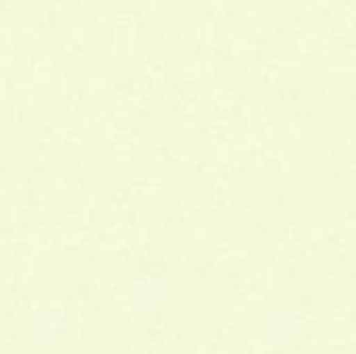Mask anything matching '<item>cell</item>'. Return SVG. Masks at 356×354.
Wrapping results in <instances>:
<instances>
[{
  "instance_id": "3",
  "label": "cell",
  "mask_w": 356,
  "mask_h": 354,
  "mask_svg": "<svg viewBox=\"0 0 356 354\" xmlns=\"http://www.w3.org/2000/svg\"><path fill=\"white\" fill-rule=\"evenodd\" d=\"M65 330H67V325H65L63 315H56L50 309H42V311L31 313V319H29V336H31V340L52 344L54 340L63 338Z\"/></svg>"
},
{
  "instance_id": "1",
  "label": "cell",
  "mask_w": 356,
  "mask_h": 354,
  "mask_svg": "<svg viewBox=\"0 0 356 354\" xmlns=\"http://www.w3.org/2000/svg\"><path fill=\"white\" fill-rule=\"evenodd\" d=\"M302 334V317L294 307L277 305L263 311L259 319V336L267 346H292Z\"/></svg>"
},
{
  "instance_id": "2",
  "label": "cell",
  "mask_w": 356,
  "mask_h": 354,
  "mask_svg": "<svg viewBox=\"0 0 356 354\" xmlns=\"http://www.w3.org/2000/svg\"><path fill=\"white\" fill-rule=\"evenodd\" d=\"M167 284L154 275H144L129 286V300L134 307L144 311H159L167 305Z\"/></svg>"
}]
</instances>
